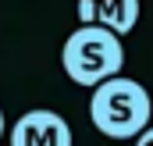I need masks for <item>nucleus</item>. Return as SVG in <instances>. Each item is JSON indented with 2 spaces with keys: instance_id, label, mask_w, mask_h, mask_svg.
I'll return each instance as SVG.
<instances>
[{
  "instance_id": "nucleus-1",
  "label": "nucleus",
  "mask_w": 153,
  "mask_h": 146,
  "mask_svg": "<svg viewBox=\"0 0 153 146\" xmlns=\"http://www.w3.org/2000/svg\"><path fill=\"white\" fill-rule=\"evenodd\" d=\"M153 118V100L143 82L125 78L117 72L93 86L89 96V121L107 139H135Z\"/></svg>"
},
{
  "instance_id": "nucleus-4",
  "label": "nucleus",
  "mask_w": 153,
  "mask_h": 146,
  "mask_svg": "<svg viewBox=\"0 0 153 146\" xmlns=\"http://www.w3.org/2000/svg\"><path fill=\"white\" fill-rule=\"evenodd\" d=\"M139 11H143V4H139V0H78V4H75L78 22H96V25H107V29H111V32H117L121 39L135 29Z\"/></svg>"
},
{
  "instance_id": "nucleus-3",
  "label": "nucleus",
  "mask_w": 153,
  "mask_h": 146,
  "mask_svg": "<svg viewBox=\"0 0 153 146\" xmlns=\"http://www.w3.org/2000/svg\"><path fill=\"white\" fill-rule=\"evenodd\" d=\"M71 125L46 107L22 114L11 128V146H71Z\"/></svg>"
},
{
  "instance_id": "nucleus-5",
  "label": "nucleus",
  "mask_w": 153,
  "mask_h": 146,
  "mask_svg": "<svg viewBox=\"0 0 153 146\" xmlns=\"http://www.w3.org/2000/svg\"><path fill=\"white\" fill-rule=\"evenodd\" d=\"M135 143H139V146H153V125H146V128L135 136Z\"/></svg>"
},
{
  "instance_id": "nucleus-6",
  "label": "nucleus",
  "mask_w": 153,
  "mask_h": 146,
  "mask_svg": "<svg viewBox=\"0 0 153 146\" xmlns=\"http://www.w3.org/2000/svg\"><path fill=\"white\" fill-rule=\"evenodd\" d=\"M4 132H7V121H4V110H0V139H4Z\"/></svg>"
},
{
  "instance_id": "nucleus-2",
  "label": "nucleus",
  "mask_w": 153,
  "mask_h": 146,
  "mask_svg": "<svg viewBox=\"0 0 153 146\" xmlns=\"http://www.w3.org/2000/svg\"><path fill=\"white\" fill-rule=\"evenodd\" d=\"M61 68L75 86L93 89L96 82H103L125 68V43L107 25L82 22L61 46Z\"/></svg>"
}]
</instances>
